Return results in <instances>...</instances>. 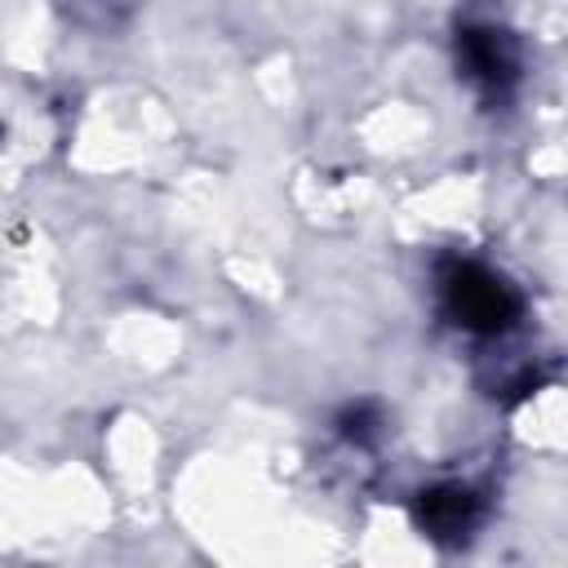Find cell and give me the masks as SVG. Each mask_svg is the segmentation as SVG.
<instances>
[{
	"label": "cell",
	"mask_w": 568,
	"mask_h": 568,
	"mask_svg": "<svg viewBox=\"0 0 568 568\" xmlns=\"http://www.w3.org/2000/svg\"><path fill=\"white\" fill-rule=\"evenodd\" d=\"M435 284H439V311H444L462 333L501 337V333H510V328L519 324V315H524L519 288H515L501 271H493V266H484V262H475V257H444Z\"/></svg>",
	"instance_id": "cell-1"
},
{
	"label": "cell",
	"mask_w": 568,
	"mask_h": 568,
	"mask_svg": "<svg viewBox=\"0 0 568 568\" xmlns=\"http://www.w3.org/2000/svg\"><path fill=\"white\" fill-rule=\"evenodd\" d=\"M457 67L479 89L484 102H506L519 84V40L506 27L470 22L457 31Z\"/></svg>",
	"instance_id": "cell-2"
},
{
	"label": "cell",
	"mask_w": 568,
	"mask_h": 568,
	"mask_svg": "<svg viewBox=\"0 0 568 568\" xmlns=\"http://www.w3.org/2000/svg\"><path fill=\"white\" fill-rule=\"evenodd\" d=\"M413 524L435 546H466L484 524V497L462 479H439L413 497Z\"/></svg>",
	"instance_id": "cell-3"
},
{
	"label": "cell",
	"mask_w": 568,
	"mask_h": 568,
	"mask_svg": "<svg viewBox=\"0 0 568 568\" xmlns=\"http://www.w3.org/2000/svg\"><path fill=\"white\" fill-rule=\"evenodd\" d=\"M337 435L351 439V444H359V448H368V444L382 435V413H377V404L359 399V404L342 408V417H337Z\"/></svg>",
	"instance_id": "cell-4"
}]
</instances>
